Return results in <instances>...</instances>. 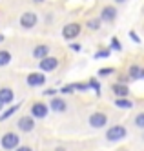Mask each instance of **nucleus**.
Instances as JSON below:
<instances>
[{
	"instance_id": "16",
	"label": "nucleus",
	"mask_w": 144,
	"mask_h": 151,
	"mask_svg": "<svg viewBox=\"0 0 144 151\" xmlns=\"http://www.w3.org/2000/svg\"><path fill=\"white\" fill-rule=\"evenodd\" d=\"M115 106L117 107H122V109H131V107H133V102L128 100L126 96H120V99L115 100Z\"/></svg>"
},
{
	"instance_id": "19",
	"label": "nucleus",
	"mask_w": 144,
	"mask_h": 151,
	"mask_svg": "<svg viewBox=\"0 0 144 151\" xmlns=\"http://www.w3.org/2000/svg\"><path fill=\"white\" fill-rule=\"evenodd\" d=\"M135 126L139 127V129H144V113H139L137 116H135Z\"/></svg>"
},
{
	"instance_id": "31",
	"label": "nucleus",
	"mask_w": 144,
	"mask_h": 151,
	"mask_svg": "<svg viewBox=\"0 0 144 151\" xmlns=\"http://www.w3.org/2000/svg\"><path fill=\"white\" fill-rule=\"evenodd\" d=\"M124 2H128V0H115V4H124Z\"/></svg>"
},
{
	"instance_id": "9",
	"label": "nucleus",
	"mask_w": 144,
	"mask_h": 151,
	"mask_svg": "<svg viewBox=\"0 0 144 151\" xmlns=\"http://www.w3.org/2000/svg\"><path fill=\"white\" fill-rule=\"evenodd\" d=\"M18 129L20 131H33V127H35V120H33V116H20L18 122H17Z\"/></svg>"
},
{
	"instance_id": "7",
	"label": "nucleus",
	"mask_w": 144,
	"mask_h": 151,
	"mask_svg": "<svg viewBox=\"0 0 144 151\" xmlns=\"http://www.w3.org/2000/svg\"><path fill=\"white\" fill-rule=\"evenodd\" d=\"M26 82H27V86H31V88H38V86L46 84V77H44V73H29Z\"/></svg>"
},
{
	"instance_id": "32",
	"label": "nucleus",
	"mask_w": 144,
	"mask_h": 151,
	"mask_svg": "<svg viewBox=\"0 0 144 151\" xmlns=\"http://www.w3.org/2000/svg\"><path fill=\"white\" fill-rule=\"evenodd\" d=\"M33 2H35V4H42V2H44V0H33Z\"/></svg>"
},
{
	"instance_id": "33",
	"label": "nucleus",
	"mask_w": 144,
	"mask_h": 151,
	"mask_svg": "<svg viewBox=\"0 0 144 151\" xmlns=\"http://www.w3.org/2000/svg\"><path fill=\"white\" fill-rule=\"evenodd\" d=\"M4 40H6V37H4V35H0V42H4Z\"/></svg>"
},
{
	"instance_id": "30",
	"label": "nucleus",
	"mask_w": 144,
	"mask_h": 151,
	"mask_svg": "<svg viewBox=\"0 0 144 151\" xmlns=\"http://www.w3.org/2000/svg\"><path fill=\"white\" fill-rule=\"evenodd\" d=\"M55 93H57L55 89H48V91H46V95H55Z\"/></svg>"
},
{
	"instance_id": "12",
	"label": "nucleus",
	"mask_w": 144,
	"mask_h": 151,
	"mask_svg": "<svg viewBox=\"0 0 144 151\" xmlns=\"http://www.w3.org/2000/svg\"><path fill=\"white\" fill-rule=\"evenodd\" d=\"M128 77L131 78V80H140V78H144V68L142 66H130L128 68Z\"/></svg>"
},
{
	"instance_id": "10",
	"label": "nucleus",
	"mask_w": 144,
	"mask_h": 151,
	"mask_svg": "<svg viewBox=\"0 0 144 151\" xmlns=\"http://www.w3.org/2000/svg\"><path fill=\"white\" fill-rule=\"evenodd\" d=\"M49 107L53 111H57V113H64L66 109H68V104H66V100L60 99V96H53L51 102H49Z\"/></svg>"
},
{
	"instance_id": "4",
	"label": "nucleus",
	"mask_w": 144,
	"mask_h": 151,
	"mask_svg": "<svg viewBox=\"0 0 144 151\" xmlns=\"http://www.w3.org/2000/svg\"><path fill=\"white\" fill-rule=\"evenodd\" d=\"M37 24H38V18H37V15L33 13V11L22 13V17H20V26L24 27V29H31V27H35Z\"/></svg>"
},
{
	"instance_id": "21",
	"label": "nucleus",
	"mask_w": 144,
	"mask_h": 151,
	"mask_svg": "<svg viewBox=\"0 0 144 151\" xmlns=\"http://www.w3.org/2000/svg\"><path fill=\"white\" fill-rule=\"evenodd\" d=\"M88 84H90V88H93V89L97 91V95H98V96H101V84H98V82H97L95 78H91V80H90V82H88Z\"/></svg>"
},
{
	"instance_id": "18",
	"label": "nucleus",
	"mask_w": 144,
	"mask_h": 151,
	"mask_svg": "<svg viewBox=\"0 0 144 151\" xmlns=\"http://www.w3.org/2000/svg\"><path fill=\"white\" fill-rule=\"evenodd\" d=\"M18 107H20V104H15V106H11L9 109H6V111H4L2 115H0V120H6V118H9L11 115H13V113H15V111L18 109Z\"/></svg>"
},
{
	"instance_id": "34",
	"label": "nucleus",
	"mask_w": 144,
	"mask_h": 151,
	"mask_svg": "<svg viewBox=\"0 0 144 151\" xmlns=\"http://www.w3.org/2000/svg\"><path fill=\"white\" fill-rule=\"evenodd\" d=\"M2 107H4V104H2V102H0V111H2Z\"/></svg>"
},
{
	"instance_id": "22",
	"label": "nucleus",
	"mask_w": 144,
	"mask_h": 151,
	"mask_svg": "<svg viewBox=\"0 0 144 151\" xmlns=\"http://www.w3.org/2000/svg\"><path fill=\"white\" fill-rule=\"evenodd\" d=\"M109 55H111V51H109V49H102V51H98L97 55H95V58H108Z\"/></svg>"
},
{
	"instance_id": "11",
	"label": "nucleus",
	"mask_w": 144,
	"mask_h": 151,
	"mask_svg": "<svg viewBox=\"0 0 144 151\" xmlns=\"http://www.w3.org/2000/svg\"><path fill=\"white\" fill-rule=\"evenodd\" d=\"M115 18H117V9L113 6H106L101 13V20L102 22H113Z\"/></svg>"
},
{
	"instance_id": "29",
	"label": "nucleus",
	"mask_w": 144,
	"mask_h": 151,
	"mask_svg": "<svg viewBox=\"0 0 144 151\" xmlns=\"http://www.w3.org/2000/svg\"><path fill=\"white\" fill-rule=\"evenodd\" d=\"M71 49H73V51H80V46H79V44H71Z\"/></svg>"
},
{
	"instance_id": "28",
	"label": "nucleus",
	"mask_w": 144,
	"mask_h": 151,
	"mask_svg": "<svg viewBox=\"0 0 144 151\" xmlns=\"http://www.w3.org/2000/svg\"><path fill=\"white\" fill-rule=\"evenodd\" d=\"M15 151H33V149L27 146H18V147H15Z\"/></svg>"
},
{
	"instance_id": "26",
	"label": "nucleus",
	"mask_w": 144,
	"mask_h": 151,
	"mask_svg": "<svg viewBox=\"0 0 144 151\" xmlns=\"http://www.w3.org/2000/svg\"><path fill=\"white\" fill-rule=\"evenodd\" d=\"M130 38H131V40H133V42H135V44H139V42H140V38H139V35L135 33V31H130Z\"/></svg>"
},
{
	"instance_id": "20",
	"label": "nucleus",
	"mask_w": 144,
	"mask_h": 151,
	"mask_svg": "<svg viewBox=\"0 0 144 151\" xmlns=\"http://www.w3.org/2000/svg\"><path fill=\"white\" fill-rule=\"evenodd\" d=\"M101 22H102L101 18H95V20H90V22H88V27H90L91 31H95V29H98V27H101Z\"/></svg>"
},
{
	"instance_id": "17",
	"label": "nucleus",
	"mask_w": 144,
	"mask_h": 151,
	"mask_svg": "<svg viewBox=\"0 0 144 151\" xmlns=\"http://www.w3.org/2000/svg\"><path fill=\"white\" fill-rule=\"evenodd\" d=\"M9 62H11V53L6 51V49H2V51H0V68L7 66Z\"/></svg>"
},
{
	"instance_id": "8",
	"label": "nucleus",
	"mask_w": 144,
	"mask_h": 151,
	"mask_svg": "<svg viewBox=\"0 0 144 151\" xmlns=\"http://www.w3.org/2000/svg\"><path fill=\"white\" fill-rule=\"evenodd\" d=\"M48 115V106L44 102H35L31 106V116L33 118H44Z\"/></svg>"
},
{
	"instance_id": "15",
	"label": "nucleus",
	"mask_w": 144,
	"mask_h": 151,
	"mask_svg": "<svg viewBox=\"0 0 144 151\" xmlns=\"http://www.w3.org/2000/svg\"><path fill=\"white\" fill-rule=\"evenodd\" d=\"M48 53H49V47L46 46V44H40V46H37L35 49H33V57L35 58H44V57H48Z\"/></svg>"
},
{
	"instance_id": "24",
	"label": "nucleus",
	"mask_w": 144,
	"mask_h": 151,
	"mask_svg": "<svg viewBox=\"0 0 144 151\" xmlns=\"http://www.w3.org/2000/svg\"><path fill=\"white\" fill-rule=\"evenodd\" d=\"M75 86V89H79V91H88V88H90V84H73Z\"/></svg>"
},
{
	"instance_id": "1",
	"label": "nucleus",
	"mask_w": 144,
	"mask_h": 151,
	"mask_svg": "<svg viewBox=\"0 0 144 151\" xmlns=\"http://www.w3.org/2000/svg\"><path fill=\"white\" fill-rule=\"evenodd\" d=\"M126 135H128V131H126L124 126H113L106 131V140L108 142H119V140H122Z\"/></svg>"
},
{
	"instance_id": "27",
	"label": "nucleus",
	"mask_w": 144,
	"mask_h": 151,
	"mask_svg": "<svg viewBox=\"0 0 144 151\" xmlns=\"http://www.w3.org/2000/svg\"><path fill=\"white\" fill-rule=\"evenodd\" d=\"M73 91H75V86H73V84L64 86V88H62V93H73Z\"/></svg>"
},
{
	"instance_id": "2",
	"label": "nucleus",
	"mask_w": 144,
	"mask_h": 151,
	"mask_svg": "<svg viewBox=\"0 0 144 151\" xmlns=\"http://www.w3.org/2000/svg\"><path fill=\"white\" fill-rule=\"evenodd\" d=\"M0 144H2L4 149H15L20 144V137L17 133H13V131H9V133H6L2 138H0Z\"/></svg>"
},
{
	"instance_id": "14",
	"label": "nucleus",
	"mask_w": 144,
	"mask_h": 151,
	"mask_svg": "<svg viewBox=\"0 0 144 151\" xmlns=\"http://www.w3.org/2000/svg\"><path fill=\"white\" fill-rule=\"evenodd\" d=\"M111 91L115 93V96H119V99H120V96H128L130 95V88L124 86V84H113L111 86Z\"/></svg>"
},
{
	"instance_id": "13",
	"label": "nucleus",
	"mask_w": 144,
	"mask_h": 151,
	"mask_svg": "<svg viewBox=\"0 0 144 151\" xmlns=\"http://www.w3.org/2000/svg\"><path fill=\"white\" fill-rule=\"evenodd\" d=\"M13 99H15V93H13L11 88H2L0 89V102L2 104H11Z\"/></svg>"
},
{
	"instance_id": "25",
	"label": "nucleus",
	"mask_w": 144,
	"mask_h": 151,
	"mask_svg": "<svg viewBox=\"0 0 144 151\" xmlns=\"http://www.w3.org/2000/svg\"><path fill=\"white\" fill-rule=\"evenodd\" d=\"M113 73V68H106V69H101L98 71V75H101V77H106V75H111Z\"/></svg>"
},
{
	"instance_id": "3",
	"label": "nucleus",
	"mask_w": 144,
	"mask_h": 151,
	"mask_svg": "<svg viewBox=\"0 0 144 151\" xmlns=\"http://www.w3.org/2000/svg\"><path fill=\"white\" fill-rule=\"evenodd\" d=\"M80 35V24H77V22H71V24H66L64 29H62V37L66 40H73Z\"/></svg>"
},
{
	"instance_id": "23",
	"label": "nucleus",
	"mask_w": 144,
	"mask_h": 151,
	"mask_svg": "<svg viewBox=\"0 0 144 151\" xmlns=\"http://www.w3.org/2000/svg\"><path fill=\"white\" fill-rule=\"evenodd\" d=\"M111 49H115V51H120V49H122V46H120V42H119L117 37L111 38Z\"/></svg>"
},
{
	"instance_id": "6",
	"label": "nucleus",
	"mask_w": 144,
	"mask_h": 151,
	"mask_svg": "<svg viewBox=\"0 0 144 151\" xmlns=\"http://www.w3.org/2000/svg\"><path fill=\"white\" fill-rule=\"evenodd\" d=\"M42 71H55L59 68V60L55 58V57H44V58H40V66H38Z\"/></svg>"
},
{
	"instance_id": "5",
	"label": "nucleus",
	"mask_w": 144,
	"mask_h": 151,
	"mask_svg": "<svg viewBox=\"0 0 144 151\" xmlns=\"http://www.w3.org/2000/svg\"><path fill=\"white\" fill-rule=\"evenodd\" d=\"M108 124V116L102 111H95L90 115V126L91 127H104Z\"/></svg>"
}]
</instances>
